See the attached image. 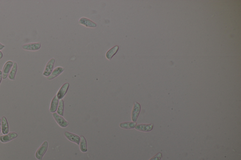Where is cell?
Wrapping results in <instances>:
<instances>
[{
  "label": "cell",
  "instance_id": "cell-12",
  "mask_svg": "<svg viewBox=\"0 0 241 160\" xmlns=\"http://www.w3.org/2000/svg\"><path fill=\"white\" fill-rule=\"evenodd\" d=\"M64 71V68L63 67L59 66L56 67L54 70H53L52 72L51 75L47 78L48 80H51L56 78L59 75H60Z\"/></svg>",
  "mask_w": 241,
  "mask_h": 160
},
{
  "label": "cell",
  "instance_id": "cell-16",
  "mask_svg": "<svg viewBox=\"0 0 241 160\" xmlns=\"http://www.w3.org/2000/svg\"><path fill=\"white\" fill-rule=\"evenodd\" d=\"M137 125L136 122H123L120 124V127L123 129H133Z\"/></svg>",
  "mask_w": 241,
  "mask_h": 160
},
{
  "label": "cell",
  "instance_id": "cell-19",
  "mask_svg": "<svg viewBox=\"0 0 241 160\" xmlns=\"http://www.w3.org/2000/svg\"><path fill=\"white\" fill-rule=\"evenodd\" d=\"M64 102L63 99L60 100L59 101V105L57 110V113L59 116L63 117L64 116Z\"/></svg>",
  "mask_w": 241,
  "mask_h": 160
},
{
  "label": "cell",
  "instance_id": "cell-17",
  "mask_svg": "<svg viewBox=\"0 0 241 160\" xmlns=\"http://www.w3.org/2000/svg\"><path fill=\"white\" fill-rule=\"evenodd\" d=\"M17 70V63H13V65L11 68V71L8 75V78L10 79L14 80L15 79L16 75Z\"/></svg>",
  "mask_w": 241,
  "mask_h": 160
},
{
  "label": "cell",
  "instance_id": "cell-14",
  "mask_svg": "<svg viewBox=\"0 0 241 160\" xmlns=\"http://www.w3.org/2000/svg\"><path fill=\"white\" fill-rule=\"evenodd\" d=\"M1 126L2 133L4 135H6L8 133L9 131V127L8 122L6 117H3L2 118Z\"/></svg>",
  "mask_w": 241,
  "mask_h": 160
},
{
  "label": "cell",
  "instance_id": "cell-23",
  "mask_svg": "<svg viewBox=\"0 0 241 160\" xmlns=\"http://www.w3.org/2000/svg\"><path fill=\"white\" fill-rule=\"evenodd\" d=\"M2 57H3V54H2V52L0 51V59H1L2 58Z\"/></svg>",
  "mask_w": 241,
  "mask_h": 160
},
{
  "label": "cell",
  "instance_id": "cell-21",
  "mask_svg": "<svg viewBox=\"0 0 241 160\" xmlns=\"http://www.w3.org/2000/svg\"><path fill=\"white\" fill-rule=\"evenodd\" d=\"M2 71H0V84L1 83L2 80Z\"/></svg>",
  "mask_w": 241,
  "mask_h": 160
},
{
  "label": "cell",
  "instance_id": "cell-18",
  "mask_svg": "<svg viewBox=\"0 0 241 160\" xmlns=\"http://www.w3.org/2000/svg\"><path fill=\"white\" fill-rule=\"evenodd\" d=\"M81 141L80 143V150L83 153L87 151V141L86 139L83 136H81Z\"/></svg>",
  "mask_w": 241,
  "mask_h": 160
},
{
  "label": "cell",
  "instance_id": "cell-2",
  "mask_svg": "<svg viewBox=\"0 0 241 160\" xmlns=\"http://www.w3.org/2000/svg\"><path fill=\"white\" fill-rule=\"evenodd\" d=\"M55 63V59L54 58H52L48 61V63H47L45 67L44 71L43 73L44 76L48 77L51 75L53 70Z\"/></svg>",
  "mask_w": 241,
  "mask_h": 160
},
{
  "label": "cell",
  "instance_id": "cell-5",
  "mask_svg": "<svg viewBox=\"0 0 241 160\" xmlns=\"http://www.w3.org/2000/svg\"><path fill=\"white\" fill-rule=\"evenodd\" d=\"M13 62L11 61H8L6 62L4 64L3 68H2V78L6 79L8 77L11 68L13 65Z\"/></svg>",
  "mask_w": 241,
  "mask_h": 160
},
{
  "label": "cell",
  "instance_id": "cell-8",
  "mask_svg": "<svg viewBox=\"0 0 241 160\" xmlns=\"http://www.w3.org/2000/svg\"><path fill=\"white\" fill-rule=\"evenodd\" d=\"M17 136L18 134L14 132L8 133L6 135L0 136V141L2 143H6L9 142L13 139L17 138Z\"/></svg>",
  "mask_w": 241,
  "mask_h": 160
},
{
  "label": "cell",
  "instance_id": "cell-3",
  "mask_svg": "<svg viewBox=\"0 0 241 160\" xmlns=\"http://www.w3.org/2000/svg\"><path fill=\"white\" fill-rule=\"evenodd\" d=\"M141 111V106L138 102H135L133 107L132 112V120L134 122H136L138 119L139 115Z\"/></svg>",
  "mask_w": 241,
  "mask_h": 160
},
{
  "label": "cell",
  "instance_id": "cell-9",
  "mask_svg": "<svg viewBox=\"0 0 241 160\" xmlns=\"http://www.w3.org/2000/svg\"><path fill=\"white\" fill-rule=\"evenodd\" d=\"M65 137L71 142H74L77 145H79L81 141V138L78 135L72 133L68 132H66L64 133Z\"/></svg>",
  "mask_w": 241,
  "mask_h": 160
},
{
  "label": "cell",
  "instance_id": "cell-13",
  "mask_svg": "<svg viewBox=\"0 0 241 160\" xmlns=\"http://www.w3.org/2000/svg\"><path fill=\"white\" fill-rule=\"evenodd\" d=\"M119 49V47L117 45H116L109 49L105 54L106 58L108 60H111L113 56L117 53Z\"/></svg>",
  "mask_w": 241,
  "mask_h": 160
},
{
  "label": "cell",
  "instance_id": "cell-1",
  "mask_svg": "<svg viewBox=\"0 0 241 160\" xmlns=\"http://www.w3.org/2000/svg\"><path fill=\"white\" fill-rule=\"evenodd\" d=\"M48 142L47 141H45L36 152V157L37 159L39 160H42L43 156L48 149Z\"/></svg>",
  "mask_w": 241,
  "mask_h": 160
},
{
  "label": "cell",
  "instance_id": "cell-20",
  "mask_svg": "<svg viewBox=\"0 0 241 160\" xmlns=\"http://www.w3.org/2000/svg\"><path fill=\"white\" fill-rule=\"evenodd\" d=\"M162 157V154L161 153H159L157 155H156L155 156L152 157L149 160H160L161 159Z\"/></svg>",
  "mask_w": 241,
  "mask_h": 160
},
{
  "label": "cell",
  "instance_id": "cell-24",
  "mask_svg": "<svg viewBox=\"0 0 241 160\" xmlns=\"http://www.w3.org/2000/svg\"><path fill=\"white\" fill-rule=\"evenodd\" d=\"M1 122H2V119H1L0 118V133H1V130H2Z\"/></svg>",
  "mask_w": 241,
  "mask_h": 160
},
{
  "label": "cell",
  "instance_id": "cell-11",
  "mask_svg": "<svg viewBox=\"0 0 241 160\" xmlns=\"http://www.w3.org/2000/svg\"><path fill=\"white\" fill-rule=\"evenodd\" d=\"M153 124H139L137 125L135 127V129L138 131H141V132H150L153 130Z\"/></svg>",
  "mask_w": 241,
  "mask_h": 160
},
{
  "label": "cell",
  "instance_id": "cell-4",
  "mask_svg": "<svg viewBox=\"0 0 241 160\" xmlns=\"http://www.w3.org/2000/svg\"><path fill=\"white\" fill-rule=\"evenodd\" d=\"M53 117L58 125L61 127L66 128L68 126L69 124L68 122L62 116H59L57 113H53Z\"/></svg>",
  "mask_w": 241,
  "mask_h": 160
},
{
  "label": "cell",
  "instance_id": "cell-22",
  "mask_svg": "<svg viewBox=\"0 0 241 160\" xmlns=\"http://www.w3.org/2000/svg\"><path fill=\"white\" fill-rule=\"evenodd\" d=\"M5 48V46L0 43V50L3 49V48Z\"/></svg>",
  "mask_w": 241,
  "mask_h": 160
},
{
  "label": "cell",
  "instance_id": "cell-6",
  "mask_svg": "<svg viewBox=\"0 0 241 160\" xmlns=\"http://www.w3.org/2000/svg\"><path fill=\"white\" fill-rule=\"evenodd\" d=\"M41 47V44L39 42L30 43L25 44L22 46V49L25 50L37 51L40 49Z\"/></svg>",
  "mask_w": 241,
  "mask_h": 160
},
{
  "label": "cell",
  "instance_id": "cell-7",
  "mask_svg": "<svg viewBox=\"0 0 241 160\" xmlns=\"http://www.w3.org/2000/svg\"><path fill=\"white\" fill-rule=\"evenodd\" d=\"M79 23L80 24H82L87 27L95 28L97 27V24L95 23L86 17H82L80 18L79 20Z\"/></svg>",
  "mask_w": 241,
  "mask_h": 160
},
{
  "label": "cell",
  "instance_id": "cell-10",
  "mask_svg": "<svg viewBox=\"0 0 241 160\" xmlns=\"http://www.w3.org/2000/svg\"><path fill=\"white\" fill-rule=\"evenodd\" d=\"M69 87V84L68 83H66L60 88L58 93L57 96L59 100H61L64 98L68 91Z\"/></svg>",
  "mask_w": 241,
  "mask_h": 160
},
{
  "label": "cell",
  "instance_id": "cell-15",
  "mask_svg": "<svg viewBox=\"0 0 241 160\" xmlns=\"http://www.w3.org/2000/svg\"><path fill=\"white\" fill-rule=\"evenodd\" d=\"M59 104V100L57 97V95H56L53 97V98L52 99V102H51L50 108V112L53 113H55L57 111Z\"/></svg>",
  "mask_w": 241,
  "mask_h": 160
}]
</instances>
